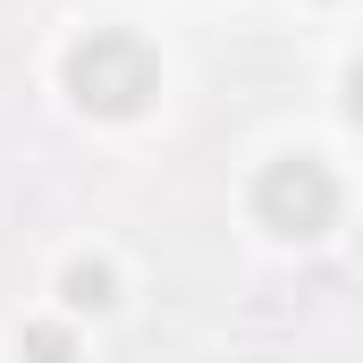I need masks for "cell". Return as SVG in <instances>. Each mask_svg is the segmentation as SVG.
Listing matches in <instances>:
<instances>
[{"mask_svg": "<svg viewBox=\"0 0 363 363\" xmlns=\"http://www.w3.org/2000/svg\"><path fill=\"white\" fill-rule=\"evenodd\" d=\"M68 93L85 101L93 118H135L152 93H161V68L135 34H85L68 51Z\"/></svg>", "mask_w": 363, "mask_h": 363, "instance_id": "cell-1", "label": "cell"}, {"mask_svg": "<svg viewBox=\"0 0 363 363\" xmlns=\"http://www.w3.org/2000/svg\"><path fill=\"white\" fill-rule=\"evenodd\" d=\"M254 211H262V228L279 237H321L330 220H338V178L321 169V161H271L262 186H254Z\"/></svg>", "mask_w": 363, "mask_h": 363, "instance_id": "cell-2", "label": "cell"}, {"mask_svg": "<svg viewBox=\"0 0 363 363\" xmlns=\"http://www.w3.org/2000/svg\"><path fill=\"white\" fill-rule=\"evenodd\" d=\"M68 304H110V271L101 262H77L68 271Z\"/></svg>", "mask_w": 363, "mask_h": 363, "instance_id": "cell-3", "label": "cell"}]
</instances>
